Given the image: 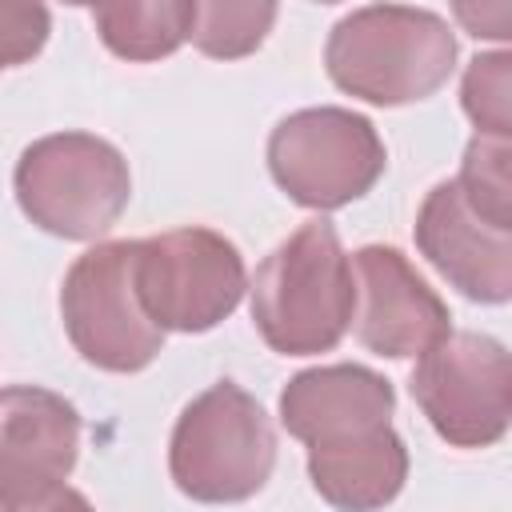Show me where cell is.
Wrapping results in <instances>:
<instances>
[{
    "label": "cell",
    "instance_id": "cell-1",
    "mask_svg": "<svg viewBox=\"0 0 512 512\" xmlns=\"http://www.w3.org/2000/svg\"><path fill=\"white\" fill-rule=\"evenodd\" d=\"M324 64L340 92L400 108L428 100L448 84L456 68V36L428 8L368 4L328 32Z\"/></svg>",
    "mask_w": 512,
    "mask_h": 512
},
{
    "label": "cell",
    "instance_id": "cell-2",
    "mask_svg": "<svg viewBox=\"0 0 512 512\" xmlns=\"http://www.w3.org/2000/svg\"><path fill=\"white\" fill-rule=\"evenodd\" d=\"M252 324L280 356L332 352L352 328V264L328 220L300 224L252 276Z\"/></svg>",
    "mask_w": 512,
    "mask_h": 512
},
{
    "label": "cell",
    "instance_id": "cell-3",
    "mask_svg": "<svg viewBox=\"0 0 512 512\" xmlns=\"http://www.w3.org/2000/svg\"><path fill=\"white\" fill-rule=\"evenodd\" d=\"M272 468V420L236 380H216L180 412L168 444V472L184 496L204 504H236L256 496Z\"/></svg>",
    "mask_w": 512,
    "mask_h": 512
},
{
    "label": "cell",
    "instance_id": "cell-4",
    "mask_svg": "<svg viewBox=\"0 0 512 512\" xmlns=\"http://www.w3.org/2000/svg\"><path fill=\"white\" fill-rule=\"evenodd\" d=\"M16 204L48 236L96 240L132 200V172L116 144L92 132H52L16 160Z\"/></svg>",
    "mask_w": 512,
    "mask_h": 512
},
{
    "label": "cell",
    "instance_id": "cell-5",
    "mask_svg": "<svg viewBox=\"0 0 512 512\" xmlns=\"http://www.w3.org/2000/svg\"><path fill=\"white\" fill-rule=\"evenodd\" d=\"M60 316L72 348L100 372H140L164 348V328L136 292V240L88 248L60 284Z\"/></svg>",
    "mask_w": 512,
    "mask_h": 512
},
{
    "label": "cell",
    "instance_id": "cell-6",
    "mask_svg": "<svg viewBox=\"0 0 512 512\" xmlns=\"http://www.w3.org/2000/svg\"><path fill=\"white\" fill-rule=\"evenodd\" d=\"M388 152L368 116L348 108H300L268 136V172L288 200L332 212L384 176Z\"/></svg>",
    "mask_w": 512,
    "mask_h": 512
},
{
    "label": "cell",
    "instance_id": "cell-7",
    "mask_svg": "<svg viewBox=\"0 0 512 512\" xmlns=\"http://www.w3.org/2000/svg\"><path fill=\"white\" fill-rule=\"evenodd\" d=\"M412 400L452 448H492L512 420V360L484 332H444L416 356Z\"/></svg>",
    "mask_w": 512,
    "mask_h": 512
},
{
    "label": "cell",
    "instance_id": "cell-8",
    "mask_svg": "<svg viewBox=\"0 0 512 512\" xmlns=\"http://www.w3.org/2000/svg\"><path fill=\"white\" fill-rule=\"evenodd\" d=\"M248 288L240 248L200 224L136 240V292L164 332H208Z\"/></svg>",
    "mask_w": 512,
    "mask_h": 512
},
{
    "label": "cell",
    "instance_id": "cell-9",
    "mask_svg": "<svg viewBox=\"0 0 512 512\" xmlns=\"http://www.w3.org/2000/svg\"><path fill=\"white\" fill-rule=\"evenodd\" d=\"M80 432V412L60 392L36 384L0 388V508H84V496L68 488L80 456Z\"/></svg>",
    "mask_w": 512,
    "mask_h": 512
},
{
    "label": "cell",
    "instance_id": "cell-10",
    "mask_svg": "<svg viewBox=\"0 0 512 512\" xmlns=\"http://www.w3.org/2000/svg\"><path fill=\"white\" fill-rule=\"evenodd\" d=\"M352 264V328L356 340L388 360H412L444 332H452L448 304L408 264L400 248L368 244Z\"/></svg>",
    "mask_w": 512,
    "mask_h": 512
},
{
    "label": "cell",
    "instance_id": "cell-11",
    "mask_svg": "<svg viewBox=\"0 0 512 512\" xmlns=\"http://www.w3.org/2000/svg\"><path fill=\"white\" fill-rule=\"evenodd\" d=\"M416 248L468 300L504 304L512 296V228L468 208L456 180L436 184L416 212Z\"/></svg>",
    "mask_w": 512,
    "mask_h": 512
},
{
    "label": "cell",
    "instance_id": "cell-12",
    "mask_svg": "<svg viewBox=\"0 0 512 512\" xmlns=\"http://www.w3.org/2000/svg\"><path fill=\"white\" fill-rule=\"evenodd\" d=\"M396 392L364 364H328L296 372L280 392V424L300 444H336L392 424Z\"/></svg>",
    "mask_w": 512,
    "mask_h": 512
},
{
    "label": "cell",
    "instance_id": "cell-13",
    "mask_svg": "<svg viewBox=\"0 0 512 512\" xmlns=\"http://www.w3.org/2000/svg\"><path fill=\"white\" fill-rule=\"evenodd\" d=\"M308 476L312 488L336 508H384L408 480V448L392 424H380L336 444H312Z\"/></svg>",
    "mask_w": 512,
    "mask_h": 512
},
{
    "label": "cell",
    "instance_id": "cell-14",
    "mask_svg": "<svg viewBox=\"0 0 512 512\" xmlns=\"http://www.w3.org/2000/svg\"><path fill=\"white\" fill-rule=\"evenodd\" d=\"M104 48L128 64L172 56L188 40V0H92Z\"/></svg>",
    "mask_w": 512,
    "mask_h": 512
},
{
    "label": "cell",
    "instance_id": "cell-15",
    "mask_svg": "<svg viewBox=\"0 0 512 512\" xmlns=\"http://www.w3.org/2000/svg\"><path fill=\"white\" fill-rule=\"evenodd\" d=\"M280 0H188V40L212 60L252 56L272 24Z\"/></svg>",
    "mask_w": 512,
    "mask_h": 512
},
{
    "label": "cell",
    "instance_id": "cell-16",
    "mask_svg": "<svg viewBox=\"0 0 512 512\" xmlns=\"http://www.w3.org/2000/svg\"><path fill=\"white\" fill-rule=\"evenodd\" d=\"M508 136H484L476 132L464 148V164L456 176L460 196L468 200L472 212H480L484 220L512 228V176H508Z\"/></svg>",
    "mask_w": 512,
    "mask_h": 512
},
{
    "label": "cell",
    "instance_id": "cell-17",
    "mask_svg": "<svg viewBox=\"0 0 512 512\" xmlns=\"http://www.w3.org/2000/svg\"><path fill=\"white\" fill-rule=\"evenodd\" d=\"M512 56L500 52H484L468 64L464 84H460V104L468 112V120L476 124V132L484 136H508L512 132Z\"/></svg>",
    "mask_w": 512,
    "mask_h": 512
},
{
    "label": "cell",
    "instance_id": "cell-18",
    "mask_svg": "<svg viewBox=\"0 0 512 512\" xmlns=\"http://www.w3.org/2000/svg\"><path fill=\"white\" fill-rule=\"evenodd\" d=\"M52 16L44 0H0V68L28 64L48 44Z\"/></svg>",
    "mask_w": 512,
    "mask_h": 512
},
{
    "label": "cell",
    "instance_id": "cell-19",
    "mask_svg": "<svg viewBox=\"0 0 512 512\" xmlns=\"http://www.w3.org/2000/svg\"><path fill=\"white\" fill-rule=\"evenodd\" d=\"M452 12H456V24L476 36V40H496L504 44L512 36V12H508V0H452Z\"/></svg>",
    "mask_w": 512,
    "mask_h": 512
},
{
    "label": "cell",
    "instance_id": "cell-20",
    "mask_svg": "<svg viewBox=\"0 0 512 512\" xmlns=\"http://www.w3.org/2000/svg\"><path fill=\"white\" fill-rule=\"evenodd\" d=\"M60 4H68V8H80V4H92V0H60Z\"/></svg>",
    "mask_w": 512,
    "mask_h": 512
},
{
    "label": "cell",
    "instance_id": "cell-21",
    "mask_svg": "<svg viewBox=\"0 0 512 512\" xmlns=\"http://www.w3.org/2000/svg\"><path fill=\"white\" fill-rule=\"evenodd\" d=\"M320 4H336V0H320Z\"/></svg>",
    "mask_w": 512,
    "mask_h": 512
}]
</instances>
